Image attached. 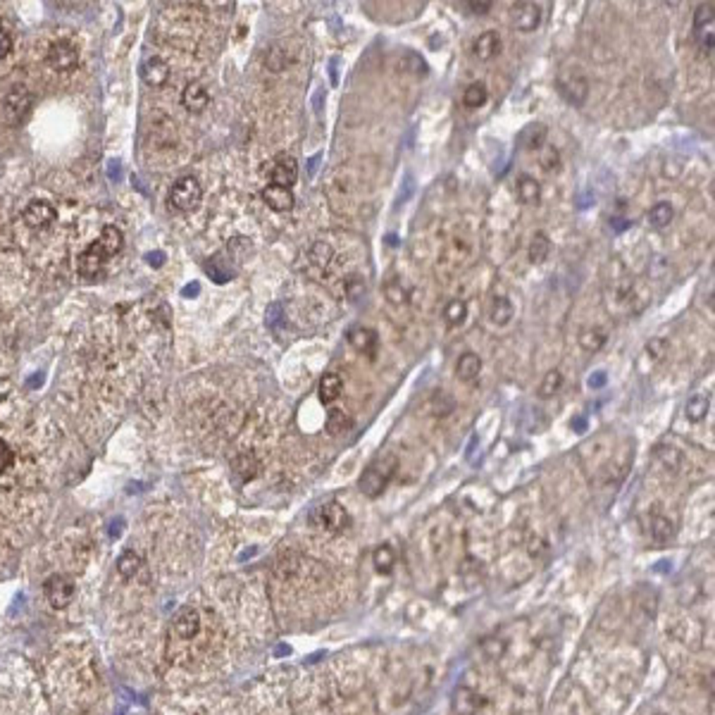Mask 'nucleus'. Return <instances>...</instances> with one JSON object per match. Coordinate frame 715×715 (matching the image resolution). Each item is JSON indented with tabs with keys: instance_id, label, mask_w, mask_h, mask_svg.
Wrapping results in <instances>:
<instances>
[{
	"instance_id": "35",
	"label": "nucleus",
	"mask_w": 715,
	"mask_h": 715,
	"mask_svg": "<svg viewBox=\"0 0 715 715\" xmlns=\"http://www.w3.org/2000/svg\"><path fill=\"white\" fill-rule=\"evenodd\" d=\"M603 344H606V334H603L601 329H584L582 334H579V346L584 348V351H589V353H596V351H601Z\"/></svg>"
},
{
	"instance_id": "28",
	"label": "nucleus",
	"mask_w": 715,
	"mask_h": 715,
	"mask_svg": "<svg viewBox=\"0 0 715 715\" xmlns=\"http://www.w3.org/2000/svg\"><path fill=\"white\" fill-rule=\"evenodd\" d=\"M513 319V303L505 296H496L491 303V322L496 327H505Z\"/></svg>"
},
{
	"instance_id": "22",
	"label": "nucleus",
	"mask_w": 715,
	"mask_h": 715,
	"mask_svg": "<svg viewBox=\"0 0 715 715\" xmlns=\"http://www.w3.org/2000/svg\"><path fill=\"white\" fill-rule=\"evenodd\" d=\"M96 243L108 253V258H113V255H117L122 251V246H124V236H122V231L117 229V226L108 224V226H103V231H101V236L96 238Z\"/></svg>"
},
{
	"instance_id": "12",
	"label": "nucleus",
	"mask_w": 715,
	"mask_h": 715,
	"mask_svg": "<svg viewBox=\"0 0 715 715\" xmlns=\"http://www.w3.org/2000/svg\"><path fill=\"white\" fill-rule=\"evenodd\" d=\"M270 179H272V184L291 189L296 184V179H298V162L294 160V155H287V153L277 155L270 167Z\"/></svg>"
},
{
	"instance_id": "16",
	"label": "nucleus",
	"mask_w": 715,
	"mask_h": 715,
	"mask_svg": "<svg viewBox=\"0 0 715 715\" xmlns=\"http://www.w3.org/2000/svg\"><path fill=\"white\" fill-rule=\"evenodd\" d=\"M208 103H210V93H208V89L201 81L186 84V89L182 93V106L189 110V113H194V115L203 113V110L208 108Z\"/></svg>"
},
{
	"instance_id": "53",
	"label": "nucleus",
	"mask_w": 715,
	"mask_h": 715,
	"mask_svg": "<svg viewBox=\"0 0 715 715\" xmlns=\"http://www.w3.org/2000/svg\"><path fill=\"white\" fill-rule=\"evenodd\" d=\"M610 224H613L615 226V231H623V229H627V226H632V222H630V219H610Z\"/></svg>"
},
{
	"instance_id": "17",
	"label": "nucleus",
	"mask_w": 715,
	"mask_h": 715,
	"mask_svg": "<svg viewBox=\"0 0 715 715\" xmlns=\"http://www.w3.org/2000/svg\"><path fill=\"white\" fill-rule=\"evenodd\" d=\"M141 77L148 86H165L167 79H170V65H167L162 57L153 55V57H148V60H143Z\"/></svg>"
},
{
	"instance_id": "20",
	"label": "nucleus",
	"mask_w": 715,
	"mask_h": 715,
	"mask_svg": "<svg viewBox=\"0 0 715 715\" xmlns=\"http://www.w3.org/2000/svg\"><path fill=\"white\" fill-rule=\"evenodd\" d=\"M341 391H344V382H341V377L336 375V372H327V375L319 380L317 393H319V400H322L324 405L334 403V400L341 396Z\"/></svg>"
},
{
	"instance_id": "7",
	"label": "nucleus",
	"mask_w": 715,
	"mask_h": 715,
	"mask_svg": "<svg viewBox=\"0 0 715 715\" xmlns=\"http://www.w3.org/2000/svg\"><path fill=\"white\" fill-rule=\"evenodd\" d=\"M715 13H713V3L708 5H699L694 15V36L699 41V45L706 50L708 55L713 53V41H715Z\"/></svg>"
},
{
	"instance_id": "51",
	"label": "nucleus",
	"mask_w": 715,
	"mask_h": 715,
	"mask_svg": "<svg viewBox=\"0 0 715 715\" xmlns=\"http://www.w3.org/2000/svg\"><path fill=\"white\" fill-rule=\"evenodd\" d=\"M162 263H165V253H160V251H155V253H148V265H153V267H160Z\"/></svg>"
},
{
	"instance_id": "50",
	"label": "nucleus",
	"mask_w": 715,
	"mask_h": 715,
	"mask_svg": "<svg viewBox=\"0 0 715 715\" xmlns=\"http://www.w3.org/2000/svg\"><path fill=\"white\" fill-rule=\"evenodd\" d=\"M465 5H468L470 13H475V15H486L493 8V3H489V0H486V3H465Z\"/></svg>"
},
{
	"instance_id": "27",
	"label": "nucleus",
	"mask_w": 715,
	"mask_h": 715,
	"mask_svg": "<svg viewBox=\"0 0 715 715\" xmlns=\"http://www.w3.org/2000/svg\"><path fill=\"white\" fill-rule=\"evenodd\" d=\"M551 253V238L544 234V231H537L532 236L530 243V263L532 265H542Z\"/></svg>"
},
{
	"instance_id": "21",
	"label": "nucleus",
	"mask_w": 715,
	"mask_h": 715,
	"mask_svg": "<svg viewBox=\"0 0 715 715\" xmlns=\"http://www.w3.org/2000/svg\"><path fill=\"white\" fill-rule=\"evenodd\" d=\"M377 331L370 327H353L348 331V344L360 353H372L377 348Z\"/></svg>"
},
{
	"instance_id": "8",
	"label": "nucleus",
	"mask_w": 715,
	"mask_h": 715,
	"mask_svg": "<svg viewBox=\"0 0 715 715\" xmlns=\"http://www.w3.org/2000/svg\"><path fill=\"white\" fill-rule=\"evenodd\" d=\"M108 253L103 251L101 246H98L96 241L91 243L89 248H86L84 253L77 258V270H79V275L81 277H86V279H96V277H101L103 275V270H106V263H108Z\"/></svg>"
},
{
	"instance_id": "32",
	"label": "nucleus",
	"mask_w": 715,
	"mask_h": 715,
	"mask_svg": "<svg viewBox=\"0 0 715 715\" xmlns=\"http://www.w3.org/2000/svg\"><path fill=\"white\" fill-rule=\"evenodd\" d=\"M672 217H675V210H672L670 203H658V205H653L649 210V224L656 226V229L667 226L672 222Z\"/></svg>"
},
{
	"instance_id": "26",
	"label": "nucleus",
	"mask_w": 715,
	"mask_h": 715,
	"mask_svg": "<svg viewBox=\"0 0 715 715\" xmlns=\"http://www.w3.org/2000/svg\"><path fill=\"white\" fill-rule=\"evenodd\" d=\"M651 539H653L656 544L663 546V544H667L672 537H675V527H672V522L667 520V517H663V515H656V517H651Z\"/></svg>"
},
{
	"instance_id": "49",
	"label": "nucleus",
	"mask_w": 715,
	"mask_h": 715,
	"mask_svg": "<svg viewBox=\"0 0 715 715\" xmlns=\"http://www.w3.org/2000/svg\"><path fill=\"white\" fill-rule=\"evenodd\" d=\"M606 382H608V375L603 370H598L586 380V384H589V389H601V387H606Z\"/></svg>"
},
{
	"instance_id": "36",
	"label": "nucleus",
	"mask_w": 715,
	"mask_h": 715,
	"mask_svg": "<svg viewBox=\"0 0 715 715\" xmlns=\"http://www.w3.org/2000/svg\"><path fill=\"white\" fill-rule=\"evenodd\" d=\"M465 315H468V305H465V301L456 298L444 308V317H446V322H449V327H458V324H463Z\"/></svg>"
},
{
	"instance_id": "47",
	"label": "nucleus",
	"mask_w": 715,
	"mask_h": 715,
	"mask_svg": "<svg viewBox=\"0 0 715 715\" xmlns=\"http://www.w3.org/2000/svg\"><path fill=\"white\" fill-rule=\"evenodd\" d=\"M279 319H282V305H279V303H272L270 308H267V317H265L267 327H277Z\"/></svg>"
},
{
	"instance_id": "9",
	"label": "nucleus",
	"mask_w": 715,
	"mask_h": 715,
	"mask_svg": "<svg viewBox=\"0 0 715 715\" xmlns=\"http://www.w3.org/2000/svg\"><path fill=\"white\" fill-rule=\"evenodd\" d=\"M22 217H24V222H27L29 226H31V229L43 231V229H48V226H53V224H55L57 210H55L53 205H50L48 201H31V203H29V205L24 208Z\"/></svg>"
},
{
	"instance_id": "5",
	"label": "nucleus",
	"mask_w": 715,
	"mask_h": 715,
	"mask_svg": "<svg viewBox=\"0 0 715 715\" xmlns=\"http://www.w3.org/2000/svg\"><path fill=\"white\" fill-rule=\"evenodd\" d=\"M312 520H315V525H319L322 530L334 532V534L351 527V515H348V510L339 501H329V503L319 505L315 513H312Z\"/></svg>"
},
{
	"instance_id": "31",
	"label": "nucleus",
	"mask_w": 715,
	"mask_h": 715,
	"mask_svg": "<svg viewBox=\"0 0 715 715\" xmlns=\"http://www.w3.org/2000/svg\"><path fill=\"white\" fill-rule=\"evenodd\" d=\"M351 424H353V417L348 415L346 410H341V408H331L329 410V415H327V432L329 434H341V432H346V429H351Z\"/></svg>"
},
{
	"instance_id": "13",
	"label": "nucleus",
	"mask_w": 715,
	"mask_h": 715,
	"mask_svg": "<svg viewBox=\"0 0 715 715\" xmlns=\"http://www.w3.org/2000/svg\"><path fill=\"white\" fill-rule=\"evenodd\" d=\"M486 701L482 694H477L475 689L461 687L453 694V713L456 715H479L484 711Z\"/></svg>"
},
{
	"instance_id": "15",
	"label": "nucleus",
	"mask_w": 715,
	"mask_h": 715,
	"mask_svg": "<svg viewBox=\"0 0 715 715\" xmlns=\"http://www.w3.org/2000/svg\"><path fill=\"white\" fill-rule=\"evenodd\" d=\"M263 201L267 203V208H272L275 212H289L294 208V191L291 189H284V186L277 184H267L263 189Z\"/></svg>"
},
{
	"instance_id": "55",
	"label": "nucleus",
	"mask_w": 715,
	"mask_h": 715,
	"mask_svg": "<svg viewBox=\"0 0 715 715\" xmlns=\"http://www.w3.org/2000/svg\"><path fill=\"white\" fill-rule=\"evenodd\" d=\"M122 525L124 522L117 520V522H113V527H110V537H120V532H122Z\"/></svg>"
},
{
	"instance_id": "48",
	"label": "nucleus",
	"mask_w": 715,
	"mask_h": 715,
	"mask_svg": "<svg viewBox=\"0 0 715 715\" xmlns=\"http://www.w3.org/2000/svg\"><path fill=\"white\" fill-rule=\"evenodd\" d=\"M667 351V344L663 339H653L647 344V353H651L653 358H663V353Z\"/></svg>"
},
{
	"instance_id": "40",
	"label": "nucleus",
	"mask_w": 715,
	"mask_h": 715,
	"mask_svg": "<svg viewBox=\"0 0 715 715\" xmlns=\"http://www.w3.org/2000/svg\"><path fill=\"white\" fill-rule=\"evenodd\" d=\"M561 384H563V375L558 370H551V372H546L542 387H539V393H542V398H551L554 393L561 391Z\"/></svg>"
},
{
	"instance_id": "29",
	"label": "nucleus",
	"mask_w": 715,
	"mask_h": 715,
	"mask_svg": "<svg viewBox=\"0 0 715 715\" xmlns=\"http://www.w3.org/2000/svg\"><path fill=\"white\" fill-rule=\"evenodd\" d=\"M708 408H711V400L706 396H701V393H696V396H691L687 400V405H684V415H687L691 422H701V420H706Z\"/></svg>"
},
{
	"instance_id": "30",
	"label": "nucleus",
	"mask_w": 715,
	"mask_h": 715,
	"mask_svg": "<svg viewBox=\"0 0 715 715\" xmlns=\"http://www.w3.org/2000/svg\"><path fill=\"white\" fill-rule=\"evenodd\" d=\"M520 141L525 143V148H530V150L544 148V143H546V127L539 124V122H534V124H530L525 131H522Z\"/></svg>"
},
{
	"instance_id": "18",
	"label": "nucleus",
	"mask_w": 715,
	"mask_h": 715,
	"mask_svg": "<svg viewBox=\"0 0 715 715\" xmlns=\"http://www.w3.org/2000/svg\"><path fill=\"white\" fill-rule=\"evenodd\" d=\"M475 55H477V60H482V62H489L493 60L498 53H501V36H498L496 31H484L479 38L475 41Z\"/></svg>"
},
{
	"instance_id": "37",
	"label": "nucleus",
	"mask_w": 715,
	"mask_h": 715,
	"mask_svg": "<svg viewBox=\"0 0 715 715\" xmlns=\"http://www.w3.org/2000/svg\"><path fill=\"white\" fill-rule=\"evenodd\" d=\"M138 568H141V558H138V554H133V551H124V554L117 558V570L122 577H133Z\"/></svg>"
},
{
	"instance_id": "41",
	"label": "nucleus",
	"mask_w": 715,
	"mask_h": 715,
	"mask_svg": "<svg viewBox=\"0 0 715 715\" xmlns=\"http://www.w3.org/2000/svg\"><path fill=\"white\" fill-rule=\"evenodd\" d=\"M289 65V57L287 53H284L279 45H275V48L270 50V55H267V67L272 69V72H282L284 67Z\"/></svg>"
},
{
	"instance_id": "1",
	"label": "nucleus",
	"mask_w": 715,
	"mask_h": 715,
	"mask_svg": "<svg viewBox=\"0 0 715 715\" xmlns=\"http://www.w3.org/2000/svg\"><path fill=\"white\" fill-rule=\"evenodd\" d=\"M396 458L393 456H384V458H380V461H375V463H370L368 468H365V472L360 475V479H358V489L365 493L368 498H377V496H382V491L389 486V482H391V477L396 475Z\"/></svg>"
},
{
	"instance_id": "52",
	"label": "nucleus",
	"mask_w": 715,
	"mask_h": 715,
	"mask_svg": "<svg viewBox=\"0 0 715 715\" xmlns=\"http://www.w3.org/2000/svg\"><path fill=\"white\" fill-rule=\"evenodd\" d=\"M201 291V284L198 282H194V284H189V287H184V296L186 298H194L196 294Z\"/></svg>"
},
{
	"instance_id": "4",
	"label": "nucleus",
	"mask_w": 715,
	"mask_h": 715,
	"mask_svg": "<svg viewBox=\"0 0 715 715\" xmlns=\"http://www.w3.org/2000/svg\"><path fill=\"white\" fill-rule=\"evenodd\" d=\"M34 106V96L27 89H13L0 103V117L8 122L10 127H17L24 122L29 110Z\"/></svg>"
},
{
	"instance_id": "10",
	"label": "nucleus",
	"mask_w": 715,
	"mask_h": 715,
	"mask_svg": "<svg viewBox=\"0 0 715 715\" xmlns=\"http://www.w3.org/2000/svg\"><path fill=\"white\" fill-rule=\"evenodd\" d=\"M45 596L53 608H67L74 598V582L65 575H53L45 582Z\"/></svg>"
},
{
	"instance_id": "6",
	"label": "nucleus",
	"mask_w": 715,
	"mask_h": 715,
	"mask_svg": "<svg viewBox=\"0 0 715 715\" xmlns=\"http://www.w3.org/2000/svg\"><path fill=\"white\" fill-rule=\"evenodd\" d=\"M79 62V48L72 43V41H53L48 48V65L55 69V72H72Z\"/></svg>"
},
{
	"instance_id": "44",
	"label": "nucleus",
	"mask_w": 715,
	"mask_h": 715,
	"mask_svg": "<svg viewBox=\"0 0 715 715\" xmlns=\"http://www.w3.org/2000/svg\"><path fill=\"white\" fill-rule=\"evenodd\" d=\"M346 289H348V296H351V298H360V296L365 294V284H363V279H360L358 275H353L351 279H348Z\"/></svg>"
},
{
	"instance_id": "42",
	"label": "nucleus",
	"mask_w": 715,
	"mask_h": 715,
	"mask_svg": "<svg viewBox=\"0 0 715 715\" xmlns=\"http://www.w3.org/2000/svg\"><path fill=\"white\" fill-rule=\"evenodd\" d=\"M542 167L546 172H556L558 167H561V153L554 148V146H544V153H542Z\"/></svg>"
},
{
	"instance_id": "43",
	"label": "nucleus",
	"mask_w": 715,
	"mask_h": 715,
	"mask_svg": "<svg viewBox=\"0 0 715 715\" xmlns=\"http://www.w3.org/2000/svg\"><path fill=\"white\" fill-rule=\"evenodd\" d=\"M398 287H393V282H389L387 284V296H389V301L391 303H396V305H403V303H408V291L405 289H400V282H396Z\"/></svg>"
},
{
	"instance_id": "45",
	"label": "nucleus",
	"mask_w": 715,
	"mask_h": 715,
	"mask_svg": "<svg viewBox=\"0 0 715 715\" xmlns=\"http://www.w3.org/2000/svg\"><path fill=\"white\" fill-rule=\"evenodd\" d=\"M13 465V449H10L8 444H5L3 439H0V475L5 472V470Z\"/></svg>"
},
{
	"instance_id": "24",
	"label": "nucleus",
	"mask_w": 715,
	"mask_h": 715,
	"mask_svg": "<svg viewBox=\"0 0 715 715\" xmlns=\"http://www.w3.org/2000/svg\"><path fill=\"white\" fill-rule=\"evenodd\" d=\"M205 272L210 275L212 282H217V284L229 282V279H234V275H236V270L229 265V260H226L224 255H212V258L205 263Z\"/></svg>"
},
{
	"instance_id": "34",
	"label": "nucleus",
	"mask_w": 715,
	"mask_h": 715,
	"mask_svg": "<svg viewBox=\"0 0 715 715\" xmlns=\"http://www.w3.org/2000/svg\"><path fill=\"white\" fill-rule=\"evenodd\" d=\"M656 458H658L663 468L670 470V472H675L677 468H682V453H679L675 446H658Z\"/></svg>"
},
{
	"instance_id": "23",
	"label": "nucleus",
	"mask_w": 715,
	"mask_h": 715,
	"mask_svg": "<svg viewBox=\"0 0 715 715\" xmlns=\"http://www.w3.org/2000/svg\"><path fill=\"white\" fill-rule=\"evenodd\" d=\"M482 372V358L477 353H463L456 363V375L463 382H475Z\"/></svg>"
},
{
	"instance_id": "19",
	"label": "nucleus",
	"mask_w": 715,
	"mask_h": 715,
	"mask_svg": "<svg viewBox=\"0 0 715 715\" xmlns=\"http://www.w3.org/2000/svg\"><path fill=\"white\" fill-rule=\"evenodd\" d=\"M231 470H234V475H236L241 482H251V479H255V477H258V472H260V461L255 458V453H253V451L241 453V456H236V458H234V463H231Z\"/></svg>"
},
{
	"instance_id": "39",
	"label": "nucleus",
	"mask_w": 715,
	"mask_h": 715,
	"mask_svg": "<svg viewBox=\"0 0 715 715\" xmlns=\"http://www.w3.org/2000/svg\"><path fill=\"white\" fill-rule=\"evenodd\" d=\"M331 258H334V248H331L327 241L312 243V248H310V260H312V263L319 265V267H329Z\"/></svg>"
},
{
	"instance_id": "38",
	"label": "nucleus",
	"mask_w": 715,
	"mask_h": 715,
	"mask_svg": "<svg viewBox=\"0 0 715 715\" xmlns=\"http://www.w3.org/2000/svg\"><path fill=\"white\" fill-rule=\"evenodd\" d=\"M393 563H396V556H393V549L389 544H382L380 549L375 551V568L380 572H391Z\"/></svg>"
},
{
	"instance_id": "11",
	"label": "nucleus",
	"mask_w": 715,
	"mask_h": 715,
	"mask_svg": "<svg viewBox=\"0 0 715 715\" xmlns=\"http://www.w3.org/2000/svg\"><path fill=\"white\" fill-rule=\"evenodd\" d=\"M172 630H174V635H177L179 639H184V642H191V639H194L201 632V615H198V610L191 608V606L179 608L177 613H174V618H172Z\"/></svg>"
},
{
	"instance_id": "3",
	"label": "nucleus",
	"mask_w": 715,
	"mask_h": 715,
	"mask_svg": "<svg viewBox=\"0 0 715 715\" xmlns=\"http://www.w3.org/2000/svg\"><path fill=\"white\" fill-rule=\"evenodd\" d=\"M558 91H561V96L565 98L568 103H572V106H584L586 103V96H589V81H586V77L579 69H563L561 74H558Z\"/></svg>"
},
{
	"instance_id": "54",
	"label": "nucleus",
	"mask_w": 715,
	"mask_h": 715,
	"mask_svg": "<svg viewBox=\"0 0 715 715\" xmlns=\"http://www.w3.org/2000/svg\"><path fill=\"white\" fill-rule=\"evenodd\" d=\"M572 427L577 429V432H584V429H586V420H584V417H575V420H572Z\"/></svg>"
},
{
	"instance_id": "46",
	"label": "nucleus",
	"mask_w": 715,
	"mask_h": 715,
	"mask_svg": "<svg viewBox=\"0 0 715 715\" xmlns=\"http://www.w3.org/2000/svg\"><path fill=\"white\" fill-rule=\"evenodd\" d=\"M10 48H13V38H10L8 29L3 27V22H0V60L10 53Z\"/></svg>"
},
{
	"instance_id": "25",
	"label": "nucleus",
	"mask_w": 715,
	"mask_h": 715,
	"mask_svg": "<svg viewBox=\"0 0 715 715\" xmlns=\"http://www.w3.org/2000/svg\"><path fill=\"white\" fill-rule=\"evenodd\" d=\"M517 196H520V201L522 203H527V205H537L539 201H542V186H539V182L534 177H520L517 179Z\"/></svg>"
},
{
	"instance_id": "33",
	"label": "nucleus",
	"mask_w": 715,
	"mask_h": 715,
	"mask_svg": "<svg viewBox=\"0 0 715 715\" xmlns=\"http://www.w3.org/2000/svg\"><path fill=\"white\" fill-rule=\"evenodd\" d=\"M486 98H489V91H486V86L482 84V81H475V84H470L468 89H465L463 103L468 108H482L486 103Z\"/></svg>"
},
{
	"instance_id": "14",
	"label": "nucleus",
	"mask_w": 715,
	"mask_h": 715,
	"mask_svg": "<svg viewBox=\"0 0 715 715\" xmlns=\"http://www.w3.org/2000/svg\"><path fill=\"white\" fill-rule=\"evenodd\" d=\"M539 24H542V8L537 3L513 5V27L517 31H534Z\"/></svg>"
},
{
	"instance_id": "2",
	"label": "nucleus",
	"mask_w": 715,
	"mask_h": 715,
	"mask_svg": "<svg viewBox=\"0 0 715 715\" xmlns=\"http://www.w3.org/2000/svg\"><path fill=\"white\" fill-rule=\"evenodd\" d=\"M201 196H203V189H201L198 179L182 177V179H177L170 189V208H174V210H179V212H191L198 208Z\"/></svg>"
},
{
	"instance_id": "56",
	"label": "nucleus",
	"mask_w": 715,
	"mask_h": 715,
	"mask_svg": "<svg viewBox=\"0 0 715 715\" xmlns=\"http://www.w3.org/2000/svg\"><path fill=\"white\" fill-rule=\"evenodd\" d=\"M319 158H322V155H315V158H310V174H315V170H317V162H319Z\"/></svg>"
}]
</instances>
